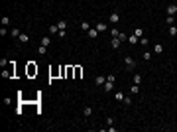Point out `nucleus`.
Masks as SVG:
<instances>
[{
  "label": "nucleus",
  "mask_w": 177,
  "mask_h": 132,
  "mask_svg": "<svg viewBox=\"0 0 177 132\" xmlns=\"http://www.w3.org/2000/svg\"><path fill=\"white\" fill-rule=\"evenodd\" d=\"M124 63H126V71H134V69H136V59L130 57V55L124 59Z\"/></svg>",
  "instance_id": "nucleus-1"
},
{
  "label": "nucleus",
  "mask_w": 177,
  "mask_h": 132,
  "mask_svg": "<svg viewBox=\"0 0 177 132\" xmlns=\"http://www.w3.org/2000/svg\"><path fill=\"white\" fill-rule=\"evenodd\" d=\"M28 75H29V77L37 75V65L34 63V61H29V63H28Z\"/></svg>",
  "instance_id": "nucleus-2"
},
{
  "label": "nucleus",
  "mask_w": 177,
  "mask_h": 132,
  "mask_svg": "<svg viewBox=\"0 0 177 132\" xmlns=\"http://www.w3.org/2000/svg\"><path fill=\"white\" fill-rule=\"evenodd\" d=\"M102 89L106 91V93H110L112 89H114V81H108V79H106V83L102 85Z\"/></svg>",
  "instance_id": "nucleus-3"
},
{
  "label": "nucleus",
  "mask_w": 177,
  "mask_h": 132,
  "mask_svg": "<svg viewBox=\"0 0 177 132\" xmlns=\"http://www.w3.org/2000/svg\"><path fill=\"white\" fill-rule=\"evenodd\" d=\"M177 14V4H169L167 6V16H175Z\"/></svg>",
  "instance_id": "nucleus-4"
},
{
  "label": "nucleus",
  "mask_w": 177,
  "mask_h": 132,
  "mask_svg": "<svg viewBox=\"0 0 177 132\" xmlns=\"http://www.w3.org/2000/svg\"><path fill=\"white\" fill-rule=\"evenodd\" d=\"M95 83H96V87H102L104 83H106V77H102V75H98V77L95 79Z\"/></svg>",
  "instance_id": "nucleus-5"
},
{
  "label": "nucleus",
  "mask_w": 177,
  "mask_h": 132,
  "mask_svg": "<svg viewBox=\"0 0 177 132\" xmlns=\"http://www.w3.org/2000/svg\"><path fill=\"white\" fill-rule=\"evenodd\" d=\"M87 36L91 37V39H95V37L98 36V30H96V28H91V30H88V32H87Z\"/></svg>",
  "instance_id": "nucleus-6"
},
{
  "label": "nucleus",
  "mask_w": 177,
  "mask_h": 132,
  "mask_svg": "<svg viewBox=\"0 0 177 132\" xmlns=\"http://www.w3.org/2000/svg\"><path fill=\"white\" fill-rule=\"evenodd\" d=\"M118 20H120V16H118V14H116V12H112V14H110V16H108V22H110V24H116V22H118Z\"/></svg>",
  "instance_id": "nucleus-7"
},
{
  "label": "nucleus",
  "mask_w": 177,
  "mask_h": 132,
  "mask_svg": "<svg viewBox=\"0 0 177 132\" xmlns=\"http://www.w3.org/2000/svg\"><path fill=\"white\" fill-rule=\"evenodd\" d=\"M73 75H75V79H79V77L83 75V69H81L79 65H77V67H73Z\"/></svg>",
  "instance_id": "nucleus-8"
},
{
  "label": "nucleus",
  "mask_w": 177,
  "mask_h": 132,
  "mask_svg": "<svg viewBox=\"0 0 177 132\" xmlns=\"http://www.w3.org/2000/svg\"><path fill=\"white\" fill-rule=\"evenodd\" d=\"M96 30H98V32H106L108 26H106V22H98V24H96Z\"/></svg>",
  "instance_id": "nucleus-9"
},
{
  "label": "nucleus",
  "mask_w": 177,
  "mask_h": 132,
  "mask_svg": "<svg viewBox=\"0 0 177 132\" xmlns=\"http://www.w3.org/2000/svg\"><path fill=\"white\" fill-rule=\"evenodd\" d=\"M18 39H20V44H28V42H29V36H28V34H20V37H18Z\"/></svg>",
  "instance_id": "nucleus-10"
},
{
  "label": "nucleus",
  "mask_w": 177,
  "mask_h": 132,
  "mask_svg": "<svg viewBox=\"0 0 177 132\" xmlns=\"http://www.w3.org/2000/svg\"><path fill=\"white\" fill-rule=\"evenodd\" d=\"M120 44H122V42H120L118 37H112V47H114V49H120Z\"/></svg>",
  "instance_id": "nucleus-11"
},
{
  "label": "nucleus",
  "mask_w": 177,
  "mask_h": 132,
  "mask_svg": "<svg viewBox=\"0 0 177 132\" xmlns=\"http://www.w3.org/2000/svg\"><path fill=\"white\" fill-rule=\"evenodd\" d=\"M128 42H130V44H138V42H140V37L132 34V36H128Z\"/></svg>",
  "instance_id": "nucleus-12"
},
{
  "label": "nucleus",
  "mask_w": 177,
  "mask_h": 132,
  "mask_svg": "<svg viewBox=\"0 0 177 132\" xmlns=\"http://www.w3.org/2000/svg\"><path fill=\"white\" fill-rule=\"evenodd\" d=\"M163 51V47H161V44H155L154 45V53H157V55H159V53Z\"/></svg>",
  "instance_id": "nucleus-13"
},
{
  "label": "nucleus",
  "mask_w": 177,
  "mask_h": 132,
  "mask_svg": "<svg viewBox=\"0 0 177 132\" xmlns=\"http://www.w3.org/2000/svg\"><path fill=\"white\" fill-rule=\"evenodd\" d=\"M49 44H51V39L45 36V37H41V45H45V47H49Z\"/></svg>",
  "instance_id": "nucleus-14"
},
{
  "label": "nucleus",
  "mask_w": 177,
  "mask_h": 132,
  "mask_svg": "<svg viewBox=\"0 0 177 132\" xmlns=\"http://www.w3.org/2000/svg\"><path fill=\"white\" fill-rule=\"evenodd\" d=\"M37 53H39V55H45V53H47V47H45V45H39V47H37Z\"/></svg>",
  "instance_id": "nucleus-15"
},
{
  "label": "nucleus",
  "mask_w": 177,
  "mask_h": 132,
  "mask_svg": "<svg viewBox=\"0 0 177 132\" xmlns=\"http://www.w3.org/2000/svg\"><path fill=\"white\" fill-rule=\"evenodd\" d=\"M83 114H85V116H91V114H93V109H91V107H85V109H83Z\"/></svg>",
  "instance_id": "nucleus-16"
},
{
  "label": "nucleus",
  "mask_w": 177,
  "mask_h": 132,
  "mask_svg": "<svg viewBox=\"0 0 177 132\" xmlns=\"http://www.w3.org/2000/svg\"><path fill=\"white\" fill-rule=\"evenodd\" d=\"M132 79H134V83H136V85H140V83H142V75H140V73H136Z\"/></svg>",
  "instance_id": "nucleus-17"
},
{
  "label": "nucleus",
  "mask_w": 177,
  "mask_h": 132,
  "mask_svg": "<svg viewBox=\"0 0 177 132\" xmlns=\"http://www.w3.org/2000/svg\"><path fill=\"white\" fill-rule=\"evenodd\" d=\"M57 28H59V30H67V22H65V20L57 22Z\"/></svg>",
  "instance_id": "nucleus-18"
},
{
  "label": "nucleus",
  "mask_w": 177,
  "mask_h": 132,
  "mask_svg": "<svg viewBox=\"0 0 177 132\" xmlns=\"http://www.w3.org/2000/svg\"><path fill=\"white\" fill-rule=\"evenodd\" d=\"M173 20H175V16H167V18H165V24H167V26H173Z\"/></svg>",
  "instance_id": "nucleus-19"
},
{
  "label": "nucleus",
  "mask_w": 177,
  "mask_h": 132,
  "mask_svg": "<svg viewBox=\"0 0 177 132\" xmlns=\"http://www.w3.org/2000/svg\"><path fill=\"white\" fill-rule=\"evenodd\" d=\"M138 91H140V89H138V85L134 83L132 87H130V93H132V95H138Z\"/></svg>",
  "instance_id": "nucleus-20"
},
{
  "label": "nucleus",
  "mask_w": 177,
  "mask_h": 132,
  "mask_svg": "<svg viewBox=\"0 0 177 132\" xmlns=\"http://www.w3.org/2000/svg\"><path fill=\"white\" fill-rule=\"evenodd\" d=\"M10 34H12L14 37H20V34H22V32H20L18 28H14V30H10Z\"/></svg>",
  "instance_id": "nucleus-21"
},
{
  "label": "nucleus",
  "mask_w": 177,
  "mask_h": 132,
  "mask_svg": "<svg viewBox=\"0 0 177 132\" xmlns=\"http://www.w3.org/2000/svg\"><path fill=\"white\" fill-rule=\"evenodd\" d=\"M134 36L142 37V36H144V30H142V28H136V30H134Z\"/></svg>",
  "instance_id": "nucleus-22"
},
{
  "label": "nucleus",
  "mask_w": 177,
  "mask_h": 132,
  "mask_svg": "<svg viewBox=\"0 0 177 132\" xmlns=\"http://www.w3.org/2000/svg\"><path fill=\"white\" fill-rule=\"evenodd\" d=\"M124 93H120V91H118V93H116V95H114V99H116V101H124Z\"/></svg>",
  "instance_id": "nucleus-23"
},
{
  "label": "nucleus",
  "mask_w": 177,
  "mask_h": 132,
  "mask_svg": "<svg viewBox=\"0 0 177 132\" xmlns=\"http://www.w3.org/2000/svg\"><path fill=\"white\" fill-rule=\"evenodd\" d=\"M49 32H51V34H57V32H59L57 24H51V26H49Z\"/></svg>",
  "instance_id": "nucleus-24"
},
{
  "label": "nucleus",
  "mask_w": 177,
  "mask_h": 132,
  "mask_svg": "<svg viewBox=\"0 0 177 132\" xmlns=\"http://www.w3.org/2000/svg\"><path fill=\"white\" fill-rule=\"evenodd\" d=\"M81 30H85V32H88V30H91V24H88V22H83V24H81Z\"/></svg>",
  "instance_id": "nucleus-25"
},
{
  "label": "nucleus",
  "mask_w": 177,
  "mask_h": 132,
  "mask_svg": "<svg viewBox=\"0 0 177 132\" xmlns=\"http://www.w3.org/2000/svg\"><path fill=\"white\" fill-rule=\"evenodd\" d=\"M118 34H120V30H116V28L110 30V36H112V37H118Z\"/></svg>",
  "instance_id": "nucleus-26"
},
{
  "label": "nucleus",
  "mask_w": 177,
  "mask_h": 132,
  "mask_svg": "<svg viewBox=\"0 0 177 132\" xmlns=\"http://www.w3.org/2000/svg\"><path fill=\"white\" fill-rule=\"evenodd\" d=\"M169 36H177V28L175 26H169Z\"/></svg>",
  "instance_id": "nucleus-27"
},
{
  "label": "nucleus",
  "mask_w": 177,
  "mask_h": 132,
  "mask_svg": "<svg viewBox=\"0 0 177 132\" xmlns=\"http://www.w3.org/2000/svg\"><path fill=\"white\" fill-rule=\"evenodd\" d=\"M6 34H10V32H8V30H6V26H2V28H0V36L4 37V36H6Z\"/></svg>",
  "instance_id": "nucleus-28"
},
{
  "label": "nucleus",
  "mask_w": 177,
  "mask_h": 132,
  "mask_svg": "<svg viewBox=\"0 0 177 132\" xmlns=\"http://www.w3.org/2000/svg\"><path fill=\"white\" fill-rule=\"evenodd\" d=\"M10 24V18L8 16H2V26H8Z\"/></svg>",
  "instance_id": "nucleus-29"
},
{
  "label": "nucleus",
  "mask_w": 177,
  "mask_h": 132,
  "mask_svg": "<svg viewBox=\"0 0 177 132\" xmlns=\"http://www.w3.org/2000/svg\"><path fill=\"white\" fill-rule=\"evenodd\" d=\"M118 39H120V42H126V39H128V36H126V34H122V32H120V34H118Z\"/></svg>",
  "instance_id": "nucleus-30"
},
{
  "label": "nucleus",
  "mask_w": 177,
  "mask_h": 132,
  "mask_svg": "<svg viewBox=\"0 0 177 132\" xmlns=\"http://www.w3.org/2000/svg\"><path fill=\"white\" fill-rule=\"evenodd\" d=\"M140 42H142V45H146V47L150 45V39H148V37H140Z\"/></svg>",
  "instance_id": "nucleus-31"
},
{
  "label": "nucleus",
  "mask_w": 177,
  "mask_h": 132,
  "mask_svg": "<svg viewBox=\"0 0 177 132\" xmlns=\"http://www.w3.org/2000/svg\"><path fill=\"white\" fill-rule=\"evenodd\" d=\"M150 59H152V53H150V51H144V61H150Z\"/></svg>",
  "instance_id": "nucleus-32"
},
{
  "label": "nucleus",
  "mask_w": 177,
  "mask_h": 132,
  "mask_svg": "<svg viewBox=\"0 0 177 132\" xmlns=\"http://www.w3.org/2000/svg\"><path fill=\"white\" fill-rule=\"evenodd\" d=\"M71 75H73V67L69 65V67H67V77H71Z\"/></svg>",
  "instance_id": "nucleus-33"
}]
</instances>
